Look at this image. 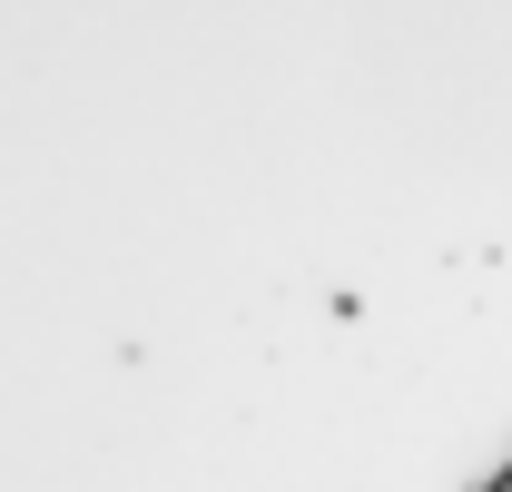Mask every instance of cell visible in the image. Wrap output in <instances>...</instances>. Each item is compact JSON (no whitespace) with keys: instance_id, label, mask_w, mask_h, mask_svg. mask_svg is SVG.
Here are the masks:
<instances>
[{"instance_id":"cell-1","label":"cell","mask_w":512,"mask_h":492,"mask_svg":"<svg viewBox=\"0 0 512 492\" xmlns=\"http://www.w3.org/2000/svg\"><path fill=\"white\" fill-rule=\"evenodd\" d=\"M493 492H512V473H503V483H493Z\"/></svg>"}]
</instances>
